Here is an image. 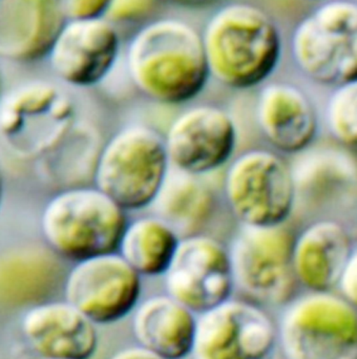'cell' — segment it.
<instances>
[{"label": "cell", "instance_id": "cell-1", "mask_svg": "<svg viewBox=\"0 0 357 359\" xmlns=\"http://www.w3.org/2000/svg\"><path fill=\"white\" fill-rule=\"evenodd\" d=\"M126 69L143 96L170 107L196 99L210 78L202 36L174 18L151 21L135 34L126 50Z\"/></svg>", "mask_w": 357, "mask_h": 359}, {"label": "cell", "instance_id": "cell-2", "mask_svg": "<svg viewBox=\"0 0 357 359\" xmlns=\"http://www.w3.org/2000/svg\"><path fill=\"white\" fill-rule=\"evenodd\" d=\"M201 36L209 75L230 90L262 86L282 59L278 25L253 4H226L209 18Z\"/></svg>", "mask_w": 357, "mask_h": 359}, {"label": "cell", "instance_id": "cell-3", "mask_svg": "<svg viewBox=\"0 0 357 359\" xmlns=\"http://www.w3.org/2000/svg\"><path fill=\"white\" fill-rule=\"evenodd\" d=\"M128 212L96 186H72L44 207L40 229L48 248L72 263L116 252Z\"/></svg>", "mask_w": 357, "mask_h": 359}, {"label": "cell", "instance_id": "cell-4", "mask_svg": "<svg viewBox=\"0 0 357 359\" xmlns=\"http://www.w3.org/2000/svg\"><path fill=\"white\" fill-rule=\"evenodd\" d=\"M172 170L164 136L145 124H130L101 147L93 182L122 209L151 207Z\"/></svg>", "mask_w": 357, "mask_h": 359}, {"label": "cell", "instance_id": "cell-5", "mask_svg": "<svg viewBox=\"0 0 357 359\" xmlns=\"http://www.w3.org/2000/svg\"><path fill=\"white\" fill-rule=\"evenodd\" d=\"M77 124L75 99L52 82H29L0 98V141L17 159L39 161Z\"/></svg>", "mask_w": 357, "mask_h": 359}, {"label": "cell", "instance_id": "cell-6", "mask_svg": "<svg viewBox=\"0 0 357 359\" xmlns=\"http://www.w3.org/2000/svg\"><path fill=\"white\" fill-rule=\"evenodd\" d=\"M224 198L245 227L285 225L295 210L297 189L292 168L269 149L243 151L228 164Z\"/></svg>", "mask_w": 357, "mask_h": 359}, {"label": "cell", "instance_id": "cell-7", "mask_svg": "<svg viewBox=\"0 0 357 359\" xmlns=\"http://www.w3.org/2000/svg\"><path fill=\"white\" fill-rule=\"evenodd\" d=\"M291 52L299 71L316 83L337 88L357 81V4H322L295 27Z\"/></svg>", "mask_w": 357, "mask_h": 359}, {"label": "cell", "instance_id": "cell-8", "mask_svg": "<svg viewBox=\"0 0 357 359\" xmlns=\"http://www.w3.org/2000/svg\"><path fill=\"white\" fill-rule=\"evenodd\" d=\"M278 332L286 359H357V310L333 293L290 302Z\"/></svg>", "mask_w": 357, "mask_h": 359}, {"label": "cell", "instance_id": "cell-9", "mask_svg": "<svg viewBox=\"0 0 357 359\" xmlns=\"http://www.w3.org/2000/svg\"><path fill=\"white\" fill-rule=\"evenodd\" d=\"M295 236L285 225L245 227L228 247L236 288L268 305L290 303L297 280L292 265Z\"/></svg>", "mask_w": 357, "mask_h": 359}, {"label": "cell", "instance_id": "cell-10", "mask_svg": "<svg viewBox=\"0 0 357 359\" xmlns=\"http://www.w3.org/2000/svg\"><path fill=\"white\" fill-rule=\"evenodd\" d=\"M163 276L166 294L196 316L231 299L236 289L228 247L207 234L183 236Z\"/></svg>", "mask_w": 357, "mask_h": 359}, {"label": "cell", "instance_id": "cell-11", "mask_svg": "<svg viewBox=\"0 0 357 359\" xmlns=\"http://www.w3.org/2000/svg\"><path fill=\"white\" fill-rule=\"evenodd\" d=\"M142 276L118 251L74 264L65 297L97 326L128 318L140 304Z\"/></svg>", "mask_w": 357, "mask_h": 359}, {"label": "cell", "instance_id": "cell-12", "mask_svg": "<svg viewBox=\"0 0 357 359\" xmlns=\"http://www.w3.org/2000/svg\"><path fill=\"white\" fill-rule=\"evenodd\" d=\"M278 328L261 308L229 299L198 316L194 359H274Z\"/></svg>", "mask_w": 357, "mask_h": 359}, {"label": "cell", "instance_id": "cell-13", "mask_svg": "<svg viewBox=\"0 0 357 359\" xmlns=\"http://www.w3.org/2000/svg\"><path fill=\"white\" fill-rule=\"evenodd\" d=\"M238 140L234 117L226 109L209 104L182 111L164 136L172 168L198 177L228 165Z\"/></svg>", "mask_w": 357, "mask_h": 359}, {"label": "cell", "instance_id": "cell-14", "mask_svg": "<svg viewBox=\"0 0 357 359\" xmlns=\"http://www.w3.org/2000/svg\"><path fill=\"white\" fill-rule=\"evenodd\" d=\"M121 37L107 18L67 20L48 55L55 75L67 86L88 88L102 83L115 69Z\"/></svg>", "mask_w": 357, "mask_h": 359}, {"label": "cell", "instance_id": "cell-15", "mask_svg": "<svg viewBox=\"0 0 357 359\" xmlns=\"http://www.w3.org/2000/svg\"><path fill=\"white\" fill-rule=\"evenodd\" d=\"M20 328L37 358L92 359L98 350L97 325L67 301L32 306L22 316Z\"/></svg>", "mask_w": 357, "mask_h": 359}, {"label": "cell", "instance_id": "cell-16", "mask_svg": "<svg viewBox=\"0 0 357 359\" xmlns=\"http://www.w3.org/2000/svg\"><path fill=\"white\" fill-rule=\"evenodd\" d=\"M255 120L262 136L276 153H303L318 136L316 107L293 84L276 82L264 86L257 96Z\"/></svg>", "mask_w": 357, "mask_h": 359}, {"label": "cell", "instance_id": "cell-17", "mask_svg": "<svg viewBox=\"0 0 357 359\" xmlns=\"http://www.w3.org/2000/svg\"><path fill=\"white\" fill-rule=\"evenodd\" d=\"M67 21L60 0H0V57L25 63L48 57Z\"/></svg>", "mask_w": 357, "mask_h": 359}, {"label": "cell", "instance_id": "cell-18", "mask_svg": "<svg viewBox=\"0 0 357 359\" xmlns=\"http://www.w3.org/2000/svg\"><path fill=\"white\" fill-rule=\"evenodd\" d=\"M351 236L345 226L333 219L310 224L292 247V265L297 284L309 292H331L353 253Z\"/></svg>", "mask_w": 357, "mask_h": 359}, {"label": "cell", "instance_id": "cell-19", "mask_svg": "<svg viewBox=\"0 0 357 359\" xmlns=\"http://www.w3.org/2000/svg\"><path fill=\"white\" fill-rule=\"evenodd\" d=\"M132 327L141 347L164 359H185L194 351L198 318L170 295H156L139 304Z\"/></svg>", "mask_w": 357, "mask_h": 359}, {"label": "cell", "instance_id": "cell-20", "mask_svg": "<svg viewBox=\"0 0 357 359\" xmlns=\"http://www.w3.org/2000/svg\"><path fill=\"white\" fill-rule=\"evenodd\" d=\"M181 238L166 219L144 215L128 222L118 252L142 278H157L166 274Z\"/></svg>", "mask_w": 357, "mask_h": 359}, {"label": "cell", "instance_id": "cell-21", "mask_svg": "<svg viewBox=\"0 0 357 359\" xmlns=\"http://www.w3.org/2000/svg\"><path fill=\"white\" fill-rule=\"evenodd\" d=\"M202 177L185 174L172 168L153 206L158 217L166 219L181 238L198 233L215 208L213 190Z\"/></svg>", "mask_w": 357, "mask_h": 359}, {"label": "cell", "instance_id": "cell-22", "mask_svg": "<svg viewBox=\"0 0 357 359\" xmlns=\"http://www.w3.org/2000/svg\"><path fill=\"white\" fill-rule=\"evenodd\" d=\"M101 147L96 132L78 122L62 142L37 163L48 181L62 184L63 188L79 186V180L86 172H90L93 179Z\"/></svg>", "mask_w": 357, "mask_h": 359}, {"label": "cell", "instance_id": "cell-23", "mask_svg": "<svg viewBox=\"0 0 357 359\" xmlns=\"http://www.w3.org/2000/svg\"><path fill=\"white\" fill-rule=\"evenodd\" d=\"M293 174L297 192L303 190L314 198H326L347 187L353 181L356 170L341 154L323 151L304 159Z\"/></svg>", "mask_w": 357, "mask_h": 359}, {"label": "cell", "instance_id": "cell-24", "mask_svg": "<svg viewBox=\"0 0 357 359\" xmlns=\"http://www.w3.org/2000/svg\"><path fill=\"white\" fill-rule=\"evenodd\" d=\"M55 262L52 255L38 249H25L0 259V289L14 297L35 294L36 289L54 276Z\"/></svg>", "mask_w": 357, "mask_h": 359}, {"label": "cell", "instance_id": "cell-25", "mask_svg": "<svg viewBox=\"0 0 357 359\" xmlns=\"http://www.w3.org/2000/svg\"><path fill=\"white\" fill-rule=\"evenodd\" d=\"M327 123L335 141L357 154V81L337 86L329 99Z\"/></svg>", "mask_w": 357, "mask_h": 359}, {"label": "cell", "instance_id": "cell-26", "mask_svg": "<svg viewBox=\"0 0 357 359\" xmlns=\"http://www.w3.org/2000/svg\"><path fill=\"white\" fill-rule=\"evenodd\" d=\"M154 0H114L105 18L115 23L136 22L149 14Z\"/></svg>", "mask_w": 357, "mask_h": 359}, {"label": "cell", "instance_id": "cell-27", "mask_svg": "<svg viewBox=\"0 0 357 359\" xmlns=\"http://www.w3.org/2000/svg\"><path fill=\"white\" fill-rule=\"evenodd\" d=\"M114 0H60L67 20L102 18Z\"/></svg>", "mask_w": 357, "mask_h": 359}, {"label": "cell", "instance_id": "cell-28", "mask_svg": "<svg viewBox=\"0 0 357 359\" xmlns=\"http://www.w3.org/2000/svg\"><path fill=\"white\" fill-rule=\"evenodd\" d=\"M337 288L341 297L357 310V249H354Z\"/></svg>", "mask_w": 357, "mask_h": 359}, {"label": "cell", "instance_id": "cell-29", "mask_svg": "<svg viewBox=\"0 0 357 359\" xmlns=\"http://www.w3.org/2000/svg\"><path fill=\"white\" fill-rule=\"evenodd\" d=\"M109 359H164L153 353L149 350L137 346V347L126 348L116 353L113 358Z\"/></svg>", "mask_w": 357, "mask_h": 359}, {"label": "cell", "instance_id": "cell-30", "mask_svg": "<svg viewBox=\"0 0 357 359\" xmlns=\"http://www.w3.org/2000/svg\"><path fill=\"white\" fill-rule=\"evenodd\" d=\"M168 1L178 6H187V8H198V6H208L217 0H168Z\"/></svg>", "mask_w": 357, "mask_h": 359}, {"label": "cell", "instance_id": "cell-31", "mask_svg": "<svg viewBox=\"0 0 357 359\" xmlns=\"http://www.w3.org/2000/svg\"><path fill=\"white\" fill-rule=\"evenodd\" d=\"M2 194H4V184H2L1 175H0V206H1Z\"/></svg>", "mask_w": 357, "mask_h": 359}, {"label": "cell", "instance_id": "cell-32", "mask_svg": "<svg viewBox=\"0 0 357 359\" xmlns=\"http://www.w3.org/2000/svg\"><path fill=\"white\" fill-rule=\"evenodd\" d=\"M1 88H2V78H1V72H0V95H1ZM1 98V97H0Z\"/></svg>", "mask_w": 357, "mask_h": 359}, {"label": "cell", "instance_id": "cell-33", "mask_svg": "<svg viewBox=\"0 0 357 359\" xmlns=\"http://www.w3.org/2000/svg\"><path fill=\"white\" fill-rule=\"evenodd\" d=\"M309 1H316V0H309Z\"/></svg>", "mask_w": 357, "mask_h": 359}, {"label": "cell", "instance_id": "cell-34", "mask_svg": "<svg viewBox=\"0 0 357 359\" xmlns=\"http://www.w3.org/2000/svg\"><path fill=\"white\" fill-rule=\"evenodd\" d=\"M38 359H41V358H38Z\"/></svg>", "mask_w": 357, "mask_h": 359}]
</instances>
